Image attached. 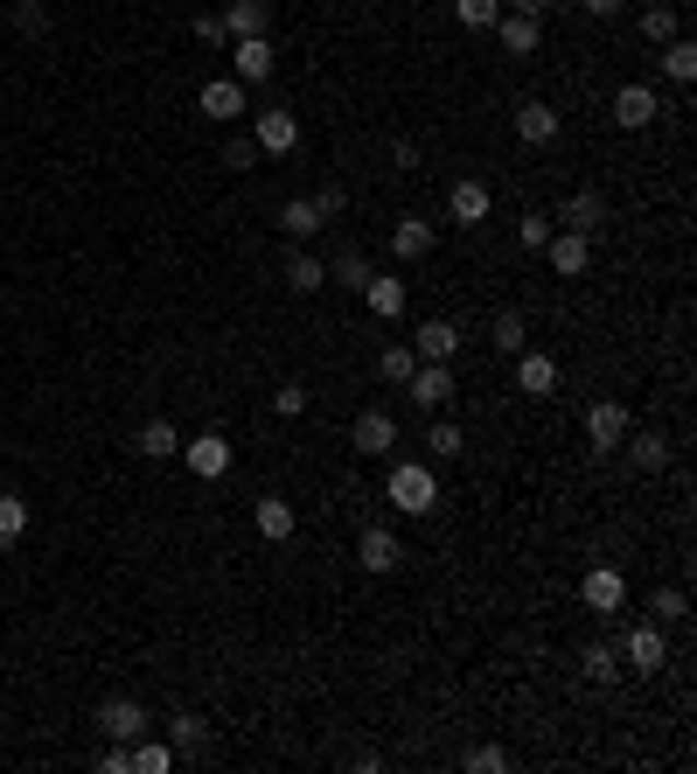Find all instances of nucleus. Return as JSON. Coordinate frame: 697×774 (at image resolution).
<instances>
[{"instance_id": "obj_1", "label": "nucleus", "mask_w": 697, "mask_h": 774, "mask_svg": "<svg viewBox=\"0 0 697 774\" xmlns=\"http://www.w3.org/2000/svg\"><path fill=\"white\" fill-rule=\"evenodd\" d=\"M384 502L405 509V517H432V509H440V475H432L426 461H398L384 475Z\"/></svg>"}, {"instance_id": "obj_2", "label": "nucleus", "mask_w": 697, "mask_h": 774, "mask_svg": "<svg viewBox=\"0 0 697 774\" xmlns=\"http://www.w3.org/2000/svg\"><path fill=\"white\" fill-rule=\"evenodd\" d=\"M182 461H188V475H196V482H223L237 454H231V440H223V432H202V440L182 447Z\"/></svg>"}, {"instance_id": "obj_3", "label": "nucleus", "mask_w": 697, "mask_h": 774, "mask_svg": "<svg viewBox=\"0 0 697 774\" xmlns=\"http://www.w3.org/2000/svg\"><path fill=\"white\" fill-rule=\"evenodd\" d=\"M620 656H628V670H663L670 663V642H663V621H635L628 642H620Z\"/></svg>"}, {"instance_id": "obj_4", "label": "nucleus", "mask_w": 697, "mask_h": 774, "mask_svg": "<svg viewBox=\"0 0 697 774\" xmlns=\"http://www.w3.org/2000/svg\"><path fill=\"white\" fill-rule=\"evenodd\" d=\"M544 258H551L558 279H579L593 266V238L586 231H551V238H544Z\"/></svg>"}, {"instance_id": "obj_5", "label": "nucleus", "mask_w": 697, "mask_h": 774, "mask_svg": "<svg viewBox=\"0 0 697 774\" xmlns=\"http://www.w3.org/2000/svg\"><path fill=\"white\" fill-rule=\"evenodd\" d=\"M98 732L133 747L140 732H147V705H140V697H105V705H98Z\"/></svg>"}, {"instance_id": "obj_6", "label": "nucleus", "mask_w": 697, "mask_h": 774, "mask_svg": "<svg viewBox=\"0 0 697 774\" xmlns=\"http://www.w3.org/2000/svg\"><path fill=\"white\" fill-rule=\"evenodd\" d=\"M252 147H258V154H293V147H300V119H293V112H258V119H252Z\"/></svg>"}, {"instance_id": "obj_7", "label": "nucleus", "mask_w": 697, "mask_h": 774, "mask_svg": "<svg viewBox=\"0 0 697 774\" xmlns=\"http://www.w3.org/2000/svg\"><path fill=\"white\" fill-rule=\"evenodd\" d=\"M405 391H411V405H419V412H440L461 384H454V370H446V363H419L405 377Z\"/></svg>"}, {"instance_id": "obj_8", "label": "nucleus", "mask_w": 697, "mask_h": 774, "mask_svg": "<svg viewBox=\"0 0 697 774\" xmlns=\"http://www.w3.org/2000/svg\"><path fill=\"white\" fill-rule=\"evenodd\" d=\"M349 440H356V454H370V461H384L391 454V447H398V419H391V412H356V432H349Z\"/></svg>"}, {"instance_id": "obj_9", "label": "nucleus", "mask_w": 697, "mask_h": 774, "mask_svg": "<svg viewBox=\"0 0 697 774\" xmlns=\"http://www.w3.org/2000/svg\"><path fill=\"white\" fill-rule=\"evenodd\" d=\"M579 600H586L593 614H620V600H628V579H620L614 565H593V573L579 579Z\"/></svg>"}, {"instance_id": "obj_10", "label": "nucleus", "mask_w": 697, "mask_h": 774, "mask_svg": "<svg viewBox=\"0 0 697 774\" xmlns=\"http://www.w3.org/2000/svg\"><path fill=\"white\" fill-rule=\"evenodd\" d=\"M586 440L600 447V454H614V447L628 440V405H614V398L586 405Z\"/></svg>"}, {"instance_id": "obj_11", "label": "nucleus", "mask_w": 697, "mask_h": 774, "mask_svg": "<svg viewBox=\"0 0 697 774\" xmlns=\"http://www.w3.org/2000/svg\"><path fill=\"white\" fill-rule=\"evenodd\" d=\"M655 112H663V105H655L649 84H620V91H614V126H628V134L655 126Z\"/></svg>"}, {"instance_id": "obj_12", "label": "nucleus", "mask_w": 697, "mask_h": 774, "mask_svg": "<svg viewBox=\"0 0 697 774\" xmlns=\"http://www.w3.org/2000/svg\"><path fill=\"white\" fill-rule=\"evenodd\" d=\"M454 349H461L454 321H419V335H411V356H419V363H454Z\"/></svg>"}, {"instance_id": "obj_13", "label": "nucleus", "mask_w": 697, "mask_h": 774, "mask_svg": "<svg viewBox=\"0 0 697 774\" xmlns=\"http://www.w3.org/2000/svg\"><path fill=\"white\" fill-rule=\"evenodd\" d=\"M252 523H258V538H266V544H287V538L300 531V517H293V502H287V496H258Z\"/></svg>"}, {"instance_id": "obj_14", "label": "nucleus", "mask_w": 697, "mask_h": 774, "mask_svg": "<svg viewBox=\"0 0 697 774\" xmlns=\"http://www.w3.org/2000/svg\"><path fill=\"white\" fill-rule=\"evenodd\" d=\"M231 63H237V84H266L272 78V43H266V35H237Z\"/></svg>"}, {"instance_id": "obj_15", "label": "nucleus", "mask_w": 697, "mask_h": 774, "mask_svg": "<svg viewBox=\"0 0 697 774\" xmlns=\"http://www.w3.org/2000/svg\"><path fill=\"white\" fill-rule=\"evenodd\" d=\"M196 105L210 112V126H231L237 112H244V84H237V78H210V84H202V99H196Z\"/></svg>"}, {"instance_id": "obj_16", "label": "nucleus", "mask_w": 697, "mask_h": 774, "mask_svg": "<svg viewBox=\"0 0 697 774\" xmlns=\"http://www.w3.org/2000/svg\"><path fill=\"white\" fill-rule=\"evenodd\" d=\"M488 203H496V196H488V182H475V175L446 188V217H454V223H481V217H488Z\"/></svg>"}, {"instance_id": "obj_17", "label": "nucleus", "mask_w": 697, "mask_h": 774, "mask_svg": "<svg viewBox=\"0 0 697 774\" xmlns=\"http://www.w3.org/2000/svg\"><path fill=\"white\" fill-rule=\"evenodd\" d=\"M363 308H370L376 321H398V314H405V279L370 273V279H363Z\"/></svg>"}, {"instance_id": "obj_18", "label": "nucleus", "mask_w": 697, "mask_h": 774, "mask_svg": "<svg viewBox=\"0 0 697 774\" xmlns=\"http://www.w3.org/2000/svg\"><path fill=\"white\" fill-rule=\"evenodd\" d=\"M558 223H565V231H600V223H607V203H600L593 196V188H579V196H565V210H558Z\"/></svg>"}, {"instance_id": "obj_19", "label": "nucleus", "mask_w": 697, "mask_h": 774, "mask_svg": "<svg viewBox=\"0 0 697 774\" xmlns=\"http://www.w3.org/2000/svg\"><path fill=\"white\" fill-rule=\"evenodd\" d=\"M516 134L531 140V147H551V140H558V112L544 105V99H531V105H516Z\"/></svg>"}, {"instance_id": "obj_20", "label": "nucleus", "mask_w": 697, "mask_h": 774, "mask_svg": "<svg viewBox=\"0 0 697 774\" xmlns=\"http://www.w3.org/2000/svg\"><path fill=\"white\" fill-rule=\"evenodd\" d=\"M356 558H363V573H391V565H398V538L391 531H363V544H356Z\"/></svg>"}, {"instance_id": "obj_21", "label": "nucleus", "mask_w": 697, "mask_h": 774, "mask_svg": "<svg viewBox=\"0 0 697 774\" xmlns=\"http://www.w3.org/2000/svg\"><path fill=\"white\" fill-rule=\"evenodd\" d=\"M391 252H398L405 266H411V258H426V252H432V223H426V217H405L398 231H391Z\"/></svg>"}, {"instance_id": "obj_22", "label": "nucleus", "mask_w": 697, "mask_h": 774, "mask_svg": "<svg viewBox=\"0 0 697 774\" xmlns=\"http://www.w3.org/2000/svg\"><path fill=\"white\" fill-rule=\"evenodd\" d=\"M516 384L531 391V398H551V391H558V363H551V356H523V363H516Z\"/></svg>"}, {"instance_id": "obj_23", "label": "nucleus", "mask_w": 697, "mask_h": 774, "mask_svg": "<svg viewBox=\"0 0 697 774\" xmlns=\"http://www.w3.org/2000/svg\"><path fill=\"white\" fill-rule=\"evenodd\" d=\"M287 287H293V293H322V287H328V266H322L314 252H293V258H287Z\"/></svg>"}, {"instance_id": "obj_24", "label": "nucleus", "mask_w": 697, "mask_h": 774, "mask_svg": "<svg viewBox=\"0 0 697 774\" xmlns=\"http://www.w3.org/2000/svg\"><path fill=\"white\" fill-rule=\"evenodd\" d=\"M496 35H502V49H510V56H531L537 49V14H502Z\"/></svg>"}, {"instance_id": "obj_25", "label": "nucleus", "mask_w": 697, "mask_h": 774, "mask_svg": "<svg viewBox=\"0 0 697 774\" xmlns=\"http://www.w3.org/2000/svg\"><path fill=\"white\" fill-rule=\"evenodd\" d=\"M279 231H287V238H314V231H322V210H314V196H293L287 210H279Z\"/></svg>"}, {"instance_id": "obj_26", "label": "nucleus", "mask_w": 697, "mask_h": 774, "mask_svg": "<svg viewBox=\"0 0 697 774\" xmlns=\"http://www.w3.org/2000/svg\"><path fill=\"white\" fill-rule=\"evenodd\" d=\"M140 454H147V461H167V454H182V432L167 426V419H147V426H140Z\"/></svg>"}, {"instance_id": "obj_27", "label": "nucleus", "mask_w": 697, "mask_h": 774, "mask_svg": "<svg viewBox=\"0 0 697 774\" xmlns=\"http://www.w3.org/2000/svg\"><path fill=\"white\" fill-rule=\"evenodd\" d=\"M202 740H210V726H202L196 712H175V719H167V747L175 753H202Z\"/></svg>"}, {"instance_id": "obj_28", "label": "nucleus", "mask_w": 697, "mask_h": 774, "mask_svg": "<svg viewBox=\"0 0 697 774\" xmlns=\"http://www.w3.org/2000/svg\"><path fill=\"white\" fill-rule=\"evenodd\" d=\"M620 447H628V461L642 467V475H655V467H670V440H663V432H642V440H620Z\"/></svg>"}, {"instance_id": "obj_29", "label": "nucleus", "mask_w": 697, "mask_h": 774, "mask_svg": "<svg viewBox=\"0 0 697 774\" xmlns=\"http://www.w3.org/2000/svg\"><path fill=\"white\" fill-rule=\"evenodd\" d=\"M223 28L231 35H266V0H231V8H223Z\"/></svg>"}, {"instance_id": "obj_30", "label": "nucleus", "mask_w": 697, "mask_h": 774, "mask_svg": "<svg viewBox=\"0 0 697 774\" xmlns=\"http://www.w3.org/2000/svg\"><path fill=\"white\" fill-rule=\"evenodd\" d=\"M663 78H676V84L697 78V43H684V35H676V43H663Z\"/></svg>"}, {"instance_id": "obj_31", "label": "nucleus", "mask_w": 697, "mask_h": 774, "mask_svg": "<svg viewBox=\"0 0 697 774\" xmlns=\"http://www.w3.org/2000/svg\"><path fill=\"white\" fill-rule=\"evenodd\" d=\"M363 279H370V258L363 252H342L328 266V287H349V293H363Z\"/></svg>"}, {"instance_id": "obj_32", "label": "nucleus", "mask_w": 697, "mask_h": 774, "mask_svg": "<svg viewBox=\"0 0 697 774\" xmlns=\"http://www.w3.org/2000/svg\"><path fill=\"white\" fill-rule=\"evenodd\" d=\"M411 370H419V356H411L405 343H391L384 356H376V377H384V384H405V377H411Z\"/></svg>"}, {"instance_id": "obj_33", "label": "nucleus", "mask_w": 697, "mask_h": 774, "mask_svg": "<svg viewBox=\"0 0 697 774\" xmlns=\"http://www.w3.org/2000/svg\"><path fill=\"white\" fill-rule=\"evenodd\" d=\"M579 670H586V677H593V684H614V677H620V656L607 649V642H593V649H586V656H579Z\"/></svg>"}, {"instance_id": "obj_34", "label": "nucleus", "mask_w": 697, "mask_h": 774, "mask_svg": "<svg viewBox=\"0 0 697 774\" xmlns=\"http://www.w3.org/2000/svg\"><path fill=\"white\" fill-rule=\"evenodd\" d=\"M454 14H461V28H496L502 0H454Z\"/></svg>"}, {"instance_id": "obj_35", "label": "nucleus", "mask_w": 697, "mask_h": 774, "mask_svg": "<svg viewBox=\"0 0 697 774\" xmlns=\"http://www.w3.org/2000/svg\"><path fill=\"white\" fill-rule=\"evenodd\" d=\"M133 767L140 774H167V767H175V747H167V740H140L133 747Z\"/></svg>"}, {"instance_id": "obj_36", "label": "nucleus", "mask_w": 697, "mask_h": 774, "mask_svg": "<svg viewBox=\"0 0 697 774\" xmlns=\"http://www.w3.org/2000/svg\"><path fill=\"white\" fill-rule=\"evenodd\" d=\"M642 35H649V43H676V8H663V0L642 8Z\"/></svg>"}, {"instance_id": "obj_37", "label": "nucleus", "mask_w": 697, "mask_h": 774, "mask_svg": "<svg viewBox=\"0 0 697 774\" xmlns=\"http://www.w3.org/2000/svg\"><path fill=\"white\" fill-rule=\"evenodd\" d=\"M649 614H655V621H684V614H690L684 587H655V593H649Z\"/></svg>"}, {"instance_id": "obj_38", "label": "nucleus", "mask_w": 697, "mask_h": 774, "mask_svg": "<svg viewBox=\"0 0 697 774\" xmlns=\"http://www.w3.org/2000/svg\"><path fill=\"white\" fill-rule=\"evenodd\" d=\"M28 531V502L22 496H0V544H14Z\"/></svg>"}, {"instance_id": "obj_39", "label": "nucleus", "mask_w": 697, "mask_h": 774, "mask_svg": "<svg viewBox=\"0 0 697 774\" xmlns=\"http://www.w3.org/2000/svg\"><path fill=\"white\" fill-rule=\"evenodd\" d=\"M523 343H531V328H523V314H496V349L523 356Z\"/></svg>"}, {"instance_id": "obj_40", "label": "nucleus", "mask_w": 697, "mask_h": 774, "mask_svg": "<svg viewBox=\"0 0 697 774\" xmlns=\"http://www.w3.org/2000/svg\"><path fill=\"white\" fill-rule=\"evenodd\" d=\"M426 447H432V461H454L467 440H461V426H446V419H440V426H432V440H426Z\"/></svg>"}, {"instance_id": "obj_41", "label": "nucleus", "mask_w": 697, "mask_h": 774, "mask_svg": "<svg viewBox=\"0 0 697 774\" xmlns=\"http://www.w3.org/2000/svg\"><path fill=\"white\" fill-rule=\"evenodd\" d=\"M544 238H551V217H523V223H516V244H523V252H544Z\"/></svg>"}, {"instance_id": "obj_42", "label": "nucleus", "mask_w": 697, "mask_h": 774, "mask_svg": "<svg viewBox=\"0 0 697 774\" xmlns=\"http://www.w3.org/2000/svg\"><path fill=\"white\" fill-rule=\"evenodd\" d=\"M272 412H279V419H300V412H307V391H300V384H279V391H272Z\"/></svg>"}, {"instance_id": "obj_43", "label": "nucleus", "mask_w": 697, "mask_h": 774, "mask_svg": "<svg viewBox=\"0 0 697 774\" xmlns=\"http://www.w3.org/2000/svg\"><path fill=\"white\" fill-rule=\"evenodd\" d=\"M467 767H475V774H502V767H510V753H502L496 740H488V747H475V753H467Z\"/></svg>"}, {"instance_id": "obj_44", "label": "nucleus", "mask_w": 697, "mask_h": 774, "mask_svg": "<svg viewBox=\"0 0 697 774\" xmlns=\"http://www.w3.org/2000/svg\"><path fill=\"white\" fill-rule=\"evenodd\" d=\"M196 35H202V43H210V49H223V43H231V28H223V14H196Z\"/></svg>"}, {"instance_id": "obj_45", "label": "nucleus", "mask_w": 697, "mask_h": 774, "mask_svg": "<svg viewBox=\"0 0 697 774\" xmlns=\"http://www.w3.org/2000/svg\"><path fill=\"white\" fill-rule=\"evenodd\" d=\"M252 161H258V147H252V140H231V147H223V167H231V175H244Z\"/></svg>"}, {"instance_id": "obj_46", "label": "nucleus", "mask_w": 697, "mask_h": 774, "mask_svg": "<svg viewBox=\"0 0 697 774\" xmlns=\"http://www.w3.org/2000/svg\"><path fill=\"white\" fill-rule=\"evenodd\" d=\"M342 182H322V196H314V210H322V217H342Z\"/></svg>"}, {"instance_id": "obj_47", "label": "nucleus", "mask_w": 697, "mask_h": 774, "mask_svg": "<svg viewBox=\"0 0 697 774\" xmlns=\"http://www.w3.org/2000/svg\"><path fill=\"white\" fill-rule=\"evenodd\" d=\"M98 767H105V774H133V747H126V740H112V753H105Z\"/></svg>"}, {"instance_id": "obj_48", "label": "nucleus", "mask_w": 697, "mask_h": 774, "mask_svg": "<svg viewBox=\"0 0 697 774\" xmlns=\"http://www.w3.org/2000/svg\"><path fill=\"white\" fill-rule=\"evenodd\" d=\"M579 8H586V14H593V22H614V14H620V8H628V0H579Z\"/></svg>"}, {"instance_id": "obj_49", "label": "nucleus", "mask_w": 697, "mask_h": 774, "mask_svg": "<svg viewBox=\"0 0 697 774\" xmlns=\"http://www.w3.org/2000/svg\"><path fill=\"white\" fill-rule=\"evenodd\" d=\"M510 8H516V14H544V8H551V0H510Z\"/></svg>"}, {"instance_id": "obj_50", "label": "nucleus", "mask_w": 697, "mask_h": 774, "mask_svg": "<svg viewBox=\"0 0 697 774\" xmlns=\"http://www.w3.org/2000/svg\"><path fill=\"white\" fill-rule=\"evenodd\" d=\"M22 8H43V0H22Z\"/></svg>"}]
</instances>
